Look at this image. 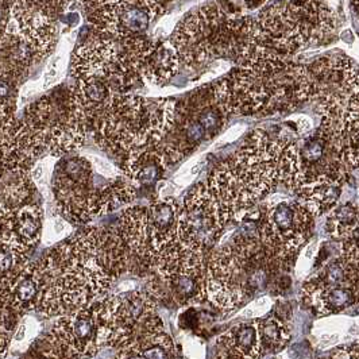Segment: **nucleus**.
Instances as JSON below:
<instances>
[{
    "label": "nucleus",
    "mask_w": 359,
    "mask_h": 359,
    "mask_svg": "<svg viewBox=\"0 0 359 359\" xmlns=\"http://www.w3.org/2000/svg\"><path fill=\"white\" fill-rule=\"evenodd\" d=\"M135 262L116 229L90 226L36 261L39 293L34 312L60 318L103 297Z\"/></svg>",
    "instance_id": "f257e3e1"
},
{
    "label": "nucleus",
    "mask_w": 359,
    "mask_h": 359,
    "mask_svg": "<svg viewBox=\"0 0 359 359\" xmlns=\"http://www.w3.org/2000/svg\"><path fill=\"white\" fill-rule=\"evenodd\" d=\"M285 135L258 128L229 158L219 162L205 181L229 220H241L268 198L280 182Z\"/></svg>",
    "instance_id": "f03ea898"
},
{
    "label": "nucleus",
    "mask_w": 359,
    "mask_h": 359,
    "mask_svg": "<svg viewBox=\"0 0 359 359\" xmlns=\"http://www.w3.org/2000/svg\"><path fill=\"white\" fill-rule=\"evenodd\" d=\"M287 271L264 249L258 233H236L207 254V300L224 313L233 312Z\"/></svg>",
    "instance_id": "7ed1b4c3"
},
{
    "label": "nucleus",
    "mask_w": 359,
    "mask_h": 359,
    "mask_svg": "<svg viewBox=\"0 0 359 359\" xmlns=\"http://www.w3.org/2000/svg\"><path fill=\"white\" fill-rule=\"evenodd\" d=\"M176 103V99L121 93L90 128V134L103 150L123 158L133 151L161 142L172 126Z\"/></svg>",
    "instance_id": "20e7f679"
},
{
    "label": "nucleus",
    "mask_w": 359,
    "mask_h": 359,
    "mask_svg": "<svg viewBox=\"0 0 359 359\" xmlns=\"http://www.w3.org/2000/svg\"><path fill=\"white\" fill-rule=\"evenodd\" d=\"M233 115L227 79L192 90L176 103L172 126L157 144L169 168L214 140Z\"/></svg>",
    "instance_id": "39448f33"
},
{
    "label": "nucleus",
    "mask_w": 359,
    "mask_h": 359,
    "mask_svg": "<svg viewBox=\"0 0 359 359\" xmlns=\"http://www.w3.org/2000/svg\"><path fill=\"white\" fill-rule=\"evenodd\" d=\"M254 19L259 43L287 60L322 43L337 27L334 11L320 0L278 1Z\"/></svg>",
    "instance_id": "423d86ee"
},
{
    "label": "nucleus",
    "mask_w": 359,
    "mask_h": 359,
    "mask_svg": "<svg viewBox=\"0 0 359 359\" xmlns=\"http://www.w3.org/2000/svg\"><path fill=\"white\" fill-rule=\"evenodd\" d=\"M22 123L41 157L68 156L83 147L90 134L72 87L39 97L26 109Z\"/></svg>",
    "instance_id": "0eeeda50"
},
{
    "label": "nucleus",
    "mask_w": 359,
    "mask_h": 359,
    "mask_svg": "<svg viewBox=\"0 0 359 359\" xmlns=\"http://www.w3.org/2000/svg\"><path fill=\"white\" fill-rule=\"evenodd\" d=\"M353 172L320 126L299 138H287L280 158V182L293 195L322 185H344Z\"/></svg>",
    "instance_id": "6e6552de"
},
{
    "label": "nucleus",
    "mask_w": 359,
    "mask_h": 359,
    "mask_svg": "<svg viewBox=\"0 0 359 359\" xmlns=\"http://www.w3.org/2000/svg\"><path fill=\"white\" fill-rule=\"evenodd\" d=\"M179 201L163 196L146 207L125 208L116 231L133 259L150 270L162 254L179 243Z\"/></svg>",
    "instance_id": "1a4fd4ad"
},
{
    "label": "nucleus",
    "mask_w": 359,
    "mask_h": 359,
    "mask_svg": "<svg viewBox=\"0 0 359 359\" xmlns=\"http://www.w3.org/2000/svg\"><path fill=\"white\" fill-rule=\"evenodd\" d=\"M257 207V233L261 245L284 269H289L311 239L315 217L294 198H264Z\"/></svg>",
    "instance_id": "9d476101"
},
{
    "label": "nucleus",
    "mask_w": 359,
    "mask_h": 359,
    "mask_svg": "<svg viewBox=\"0 0 359 359\" xmlns=\"http://www.w3.org/2000/svg\"><path fill=\"white\" fill-rule=\"evenodd\" d=\"M207 254L179 242L151 266L147 292L180 308L204 303Z\"/></svg>",
    "instance_id": "9b49d317"
},
{
    "label": "nucleus",
    "mask_w": 359,
    "mask_h": 359,
    "mask_svg": "<svg viewBox=\"0 0 359 359\" xmlns=\"http://www.w3.org/2000/svg\"><path fill=\"white\" fill-rule=\"evenodd\" d=\"M104 347L121 348L147 334L165 330L156 299L144 289L123 290L100 297Z\"/></svg>",
    "instance_id": "f8f14e48"
},
{
    "label": "nucleus",
    "mask_w": 359,
    "mask_h": 359,
    "mask_svg": "<svg viewBox=\"0 0 359 359\" xmlns=\"http://www.w3.org/2000/svg\"><path fill=\"white\" fill-rule=\"evenodd\" d=\"M103 187L96 184V170L90 157L69 154L61 157L54 166L52 179L57 214L72 226L88 224L97 217V203Z\"/></svg>",
    "instance_id": "ddd939ff"
},
{
    "label": "nucleus",
    "mask_w": 359,
    "mask_h": 359,
    "mask_svg": "<svg viewBox=\"0 0 359 359\" xmlns=\"http://www.w3.org/2000/svg\"><path fill=\"white\" fill-rule=\"evenodd\" d=\"M241 15H243L242 10L229 0H214L187 14L169 36L180 65L198 69L212 61L216 36L229 20Z\"/></svg>",
    "instance_id": "4468645a"
},
{
    "label": "nucleus",
    "mask_w": 359,
    "mask_h": 359,
    "mask_svg": "<svg viewBox=\"0 0 359 359\" xmlns=\"http://www.w3.org/2000/svg\"><path fill=\"white\" fill-rule=\"evenodd\" d=\"M100 299L60 316L36 350L55 359H92L104 347L102 339Z\"/></svg>",
    "instance_id": "2eb2a0df"
},
{
    "label": "nucleus",
    "mask_w": 359,
    "mask_h": 359,
    "mask_svg": "<svg viewBox=\"0 0 359 359\" xmlns=\"http://www.w3.org/2000/svg\"><path fill=\"white\" fill-rule=\"evenodd\" d=\"M303 65L306 103H316L319 114L358 106V67L354 60L343 54H331Z\"/></svg>",
    "instance_id": "dca6fc26"
},
{
    "label": "nucleus",
    "mask_w": 359,
    "mask_h": 359,
    "mask_svg": "<svg viewBox=\"0 0 359 359\" xmlns=\"http://www.w3.org/2000/svg\"><path fill=\"white\" fill-rule=\"evenodd\" d=\"M93 34L121 41L144 34L162 14L158 0H83Z\"/></svg>",
    "instance_id": "f3484780"
},
{
    "label": "nucleus",
    "mask_w": 359,
    "mask_h": 359,
    "mask_svg": "<svg viewBox=\"0 0 359 359\" xmlns=\"http://www.w3.org/2000/svg\"><path fill=\"white\" fill-rule=\"evenodd\" d=\"M229 223L207 184L198 182L180 204L179 242L210 252Z\"/></svg>",
    "instance_id": "a211bd4d"
},
{
    "label": "nucleus",
    "mask_w": 359,
    "mask_h": 359,
    "mask_svg": "<svg viewBox=\"0 0 359 359\" xmlns=\"http://www.w3.org/2000/svg\"><path fill=\"white\" fill-rule=\"evenodd\" d=\"M119 43L127 74L135 86L163 84L179 72V57L169 38L140 36L121 39Z\"/></svg>",
    "instance_id": "6ab92c4d"
},
{
    "label": "nucleus",
    "mask_w": 359,
    "mask_h": 359,
    "mask_svg": "<svg viewBox=\"0 0 359 359\" xmlns=\"http://www.w3.org/2000/svg\"><path fill=\"white\" fill-rule=\"evenodd\" d=\"M72 74L76 80H102L121 93H128L135 87L127 74L119 41L96 34H92L76 48L72 57Z\"/></svg>",
    "instance_id": "aec40b11"
},
{
    "label": "nucleus",
    "mask_w": 359,
    "mask_h": 359,
    "mask_svg": "<svg viewBox=\"0 0 359 359\" xmlns=\"http://www.w3.org/2000/svg\"><path fill=\"white\" fill-rule=\"evenodd\" d=\"M41 158L22 121H0V175L19 169H32Z\"/></svg>",
    "instance_id": "412c9836"
},
{
    "label": "nucleus",
    "mask_w": 359,
    "mask_h": 359,
    "mask_svg": "<svg viewBox=\"0 0 359 359\" xmlns=\"http://www.w3.org/2000/svg\"><path fill=\"white\" fill-rule=\"evenodd\" d=\"M32 169H19L0 175V230L19 211L36 201V184Z\"/></svg>",
    "instance_id": "4be33fe9"
},
{
    "label": "nucleus",
    "mask_w": 359,
    "mask_h": 359,
    "mask_svg": "<svg viewBox=\"0 0 359 359\" xmlns=\"http://www.w3.org/2000/svg\"><path fill=\"white\" fill-rule=\"evenodd\" d=\"M359 285L320 287L306 281L302 287V299L319 316H335L358 302Z\"/></svg>",
    "instance_id": "5701e85b"
},
{
    "label": "nucleus",
    "mask_w": 359,
    "mask_h": 359,
    "mask_svg": "<svg viewBox=\"0 0 359 359\" xmlns=\"http://www.w3.org/2000/svg\"><path fill=\"white\" fill-rule=\"evenodd\" d=\"M121 170L138 189L161 180L169 165L158 146L141 149L125 156Z\"/></svg>",
    "instance_id": "b1692460"
},
{
    "label": "nucleus",
    "mask_w": 359,
    "mask_h": 359,
    "mask_svg": "<svg viewBox=\"0 0 359 359\" xmlns=\"http://www.w3.org/2000/svg\"><path fill=\"white\" fill-rule=\"evenodd\" d=\"M43 219V208L36 200L25 205L18 214L0 230V239L18 243L33 252L42 238Z\"/></svg>",
    "instance_id": "393cba45"
},
{
    "label": "nucleus",
    "mask_w": 359,
    "mask_h": 359,
    "mask_svg": "<svg viewBox=\"0 0 359 359\" xmlns=\"http://www.w3.org/2000/svg\"><path fill=\"white\" fill-rule=\"evenodd\" d=\"M217 344L242 359H261L264 353L258 319L235 324L219 337Z\"/></svg>",
    "instance_id": "a878e982"
},
{
    "label": "nucleus",
    "mask_w": 359,
    "mask_h": 359,
    "mask_svg": "<svg viewBox=\"0 0 359 359\" xmlns=\"http://www.w3.org/2000/svg\"><path fill=\"white\" fill-rule=\"evenodd\" d=\"M115 359H176V348L172 337L162 330L118 348Z\"/></svg>",
    "instance_id": "bb28decb"
},
{
    "label": "nucleus",
    "mask_w": 359,
    "mask_h": 359,
    "mask_svg": "<svg viewBox=\"0 0 359 359\" xmlns=\"http://www.w3.org/2000/svg\"><path fill=\"white\" fill-rule=\"evenodd\" d=\"M138 188L123 173L104 184L97 203V217L127 208L137 198Z\"/></svg>",
    "instance_id": "cd10ccee"
},
{
    "label": "nucleus",
    "mask_w": 359,
    "mask_h": 359,
    "mask_svg": "<svg viewBox=\"0 0 359 359\" xmlns=\"http://www.w3.org/2000/svg\"><path fill=\"white\" fill-rule=\"evenodd\" d=\"M25 73L23 68L0 57V121L14 118L20 80Z\"/></svg>",
    "instance_id": "c85d7f7f"
},
{
    "label": "nucleus",
    "mask_w": 359,
    "mask_h": 359,
    "mask_svg": "<svg viewBox=\"0 0 359 359\" xmlns=\"http://www.w3.org/2000/svg\"><path fill=\"white\" fill-rule=\"evenodd\" d=\"M306 281L320 287L359 285V268L338 255L324 262Z\"/></svg>",
    "instance_id": "c756f323"
},
{
    "label": "nucleus",
    "mask_w": 359,
    "mask_h": 359,
    "mask_svg": "<svg viewBox=\"0 0 359 359\" xmlns=\"http://www.w3.org/2000/svg\"><path fill=\"white\" fill-rule=\"evenodd\" d=\"M324 230L332 239L343 241L359 230L358 204L355 201H346L337 204L327 212Z\"/></svg>",
    "instance_id": "7c9ffc66"
},
{
    "label": "nucleus",
    "mask_w": 359,
    "mask_h": 359,
    "mask_svg": "<svg viewBox=\"0 0 359 359\" xmlns=\"http://www.w3.org/2000/svg\"><path fill=\"white\" fill-rule=\"evenodd\" d=\"M262 348L269 353H278L285 348L290 341V325L284 318L271 315L258 319Z\"/></svg>",
    "instance_id": "2f4dec72"
},
{
    "label": "nucleus",
    "mask_w": 359,
    "mask_h": 359,
    "mask_svg": "<svg viewBox=\"0 0 359 359\" xmlns=\"http://www.w3.org/2000/svg\"><path fill=\"white\" fill-rule=\"evenodd\" d=\"M39 332V323L36 318L25 315L19 320L10 341V351H26L34 341Z\"/></svg>",
    "instance_id": "473e14b6"
},
{
    "label": "nucleus",
    "mask_w": 359,
    "mask_h": 359,
    "mask_svg": "<svg viewBox=\"0 0 359 359\" xmlns=\"http://www.w3.org/2000/svg\"><path fill=\"white\" fill-rule=\"evenodd\" d=\"M20 1H23L26 6L32 7L33 10L54 20L74 3L81 4V0H20Z\"/></svg>",
    "instance_id": "72a5a7b5"
},
{
    "label": "nucleus",
    "mask_w": 359,
    "mask_h": 359,
    "mask_svg": "<svg viewBox=\"0 0 359 359\" xmlns=\"http://www.w3.org/2000/svg\"><path fill=\"white\" fill-rule=\"evenodd\" d=\"M319 252V248H318V243L316 242H311L306 245L294 259V268H296V274L299 277H302L303 274H306V270L309 269L312 261L315 259L316 254Z\"/></svg>",
    "instance_id": "f704fd0d"
},
{
    "label": "nucleus",
    "mask_w": 359,
    "mask_h": 359,
    "mask_svg": "<svg viewBox=\"0 0 359 359\" xmlns=\"http://www.w3.org/2000/svg\"><path fill=\"white\" fill-rule=\"evenodd\" d=\"M273 306L271 297L270 296H262L258 297L255 300H252V303L246 304V306L241 311L243 318H249V319H259L261 316H264L270 308Z\"/></svg>",
    "instance_id": "c9c22d12"
},
{
    "label": "nucleus",
    "mask_w": 359,
    "mask_h": 359,
    "mask_svg": "<svg viewBox=\"0 0 359 359\" xmlns=\"http://www.w3.org/2000/svg\"><path fill=\"white\" fill-rule=\"evenodd\" d=\"M13 332L14 331H11L6 325L0 324V359L6 358L10 351V341H11Z\"/></svg>",
    "instance_id": "e433bc0d"
},
{
    "label": "nucleus",
    "mask_w": 359,
    "mask_h": 359,
    "mask_svg": "<svg viewBox=\"0 0 359 359\" xmlns=\"http://www.w3.org/2000/svg\"><path fill=\"white\" fill-rule=\"evenodd\" d=\"M215 359H242L239 358V357H236V355H233L231 354L230 351H227L224 347H222V346H219L217 344V347H216V357Z\"/></svg>",
    "instance_id": "4c0bfd02"
},
{
    "label": "nucleus",
    "mask_w": 359,
    "mask_h": 359,
    "mask_svg": "<svg viewBox=\"0 0 359 359\" xmlns=\"http://www.w3.org/2000/svg\"><path fill=\"white\" fill-rule=\"evenodd\" d=\"M23 359H55L52 358V357H48V355H45V354H42V353H39L38 350L36 348H33L30 353H27L26 354V357Z\"/></svg>",
    "instance_id": "58836bf2"
},
{
    "label": "nucleus",
    "mask_w": 359,
    "mask_h": 359,
    "mask_svg": "<svg viewBox=\"0 0 359 359\" xmlns=\"http://www.w3.org/2000/svg\"><path fill=\"white\" fill-rule=\"evenodd\" d=\"M353 6H354V8L357 10V8H358V0H353Z\"/></svg>",
    "instance_id": "ea45409f"
},
{
    "label": "nucleus",
    "mask_w": 359,
    "mask_h": 359,
    "mask_svg": "<svg viewBox=\"0 0 359 359\" xmlns=\"http://www.w3.org/2000/svg\"><path fill=\"white\" fill-rule=\"evenodd\" d=\"M81 3H83V0H81Z\"/></svg>",
    "instance_id": "a19ab883"
},
{
    "label": "nucleus",
    "mask_w": 359,
    "mask_h": 359,
    "mask_svg": "<svg viewBox=\"0 0 359 359\" xmlns=\"http://www.w3.org/2000/svg\"><path fill=\"white\" fill-rule=\"evenodd\" d=\"M327 359H331V358H327Z\"/></svg>",
    "instance_id": "79ce46f5"
},
{
    "label": "nucleus",
    "mask_w": 359,
    "mask_h": 359,
    "mask_svg": "<svg viewBox=\"0 0 359 359\" xmlns=\"http://www.w3.org/2000/svg\"><path fill=\"white\" fill-rule=\"evenodd\" d=\"M158 1H160V0H158Z\"/></svg>",
    "instance_id": "37998d69"
}]
</instances>
